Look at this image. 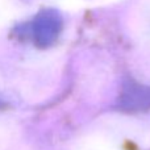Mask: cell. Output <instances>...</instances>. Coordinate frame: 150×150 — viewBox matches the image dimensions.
Here are the masks:
<instances>
[{
  "instance_id": "cell-2",
  "label": "cell",
  "mask_w": 150,
  "mask_h": 150,
  "mask_svg": "<svg viewBox=\"0 0 150 150\" xmlns=\"http://www.w3.org/2000/svg\"><path fill=\"white\" fill-rule=\"evenodd\" d=\"M121 109L133 111L150 107V88L137 84H129L122 91L119 100Z\"/></svg>"
},
{
  "instance_id": "cell-1",
  "label": "cell",
  "mask_w": 150,
  "mask_h": 150,
  "mask_svg": "<svg viewBox=\"0 0 150 150\" xmlns=\"http://www.w3.org/2000/svg\"><path fill=\"white\" fill-rule=\"evenodd\" d=\"M62 30V16L55 9H44L32 21L18 29L25 38H29L36 46L47 47L57 41Z\"/></svg>"
}]
</instances>
